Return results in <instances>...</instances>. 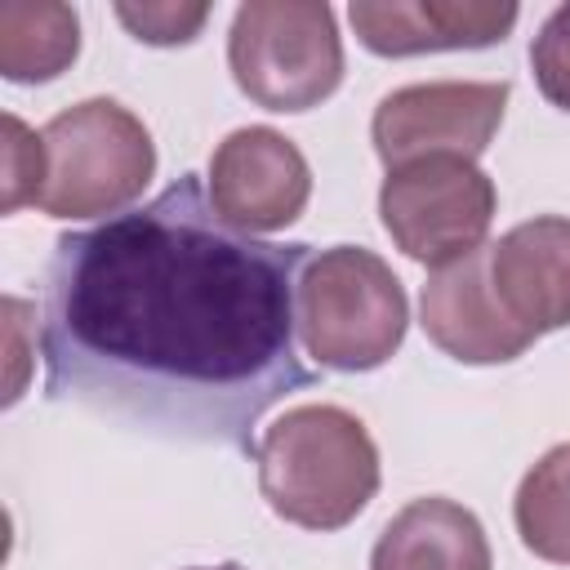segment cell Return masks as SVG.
I'll use <instances>...</instances> for the list:
<instances>
[{"label":"cell","instance_id":"5b68a950","mask_svg":"<svg viewBox=\"0 0 570 570\" xmlns=\"http://www.w3.org/2000/svg\"><path fill=\"white\" fill-rule=\"evenodd\" d=\"M236 89L267 111H312L343 80V40L325 0H245L227 31Z\"/></svg>","mask_w":570,"mask_h":570},{"label":"cell","instance_id":"7a4b0ae2","mask_svg":"<svg viewBox=\"0 0 570 570\" xmlns=\"http://www.w3.org/2000/svg\"><path fill=\"white\" fill-rule=\"evenodd\" d=\"M267 508L303 530H343L379 490V450L343 405H294L254 445Z\"/></svg>","mask_w":570,"mask_h":570},{"label":"cell","instance_id":"8fae6325","mask_svg":"<svg viewBox=\"0 0 570 570\" xmlns=\"http://www.w3.org/2000/svg\"><path fill=\"white\" fill-rule=\"evenodd\" d=\"M485 276L503 312L539 334L570 325V218L539 214L485 245Z\"/></svg>","mask_w":570,"mask_h":570},{"label":"cell","instance_id":"30bf717a","mask_svg":"<svg viewBox=\"0 0 570 570\" xmlns=\"http://www.w3.org/2000/svg\"><path fill=\"white\" fill-rule=\"evenodd\" d=\"M419 325L445 356L463 365H503L534 343V334L521 330L490 289L485 245L428 276L419 298Z\"/></svg>","mask_w":570,"mask_h":570},{"label":"cell","instance_id":"277c9868","mask_svg":"<svg viewBox=\"0 0 570 570\" xmlns=\"http://www.w3.org/2000/svg\"><path fill=\"white\" fill-rule=\"evenodd\" d=\"M45 191L49 218H116L134 209L156 174V142L147 125L116 98H85L58 111L45 129Z\"/></svg>","mask_w":570,"mask_h":570},{"label":"cell","instance_id":"2e32d148","mask_svg":"<svg viewBox=\"0 0 570 570\" xmlns=\"http://www.w3.org/2000/svg\"><path fill=\"white\" fill-rule=\"evenodd\" d=\"M530 71H534L539 94L552 107L570 111V4H557L543 18V27L530 45Z\"/></svg>","mask_w":570,"mask_h":570},{"label":"cell","instance_id":"9c48e42d","mask_svg":"<svg viewBox=\"0 0 570 570\" xmlns=\"http://www.w3.org/2000/svg\"><path fill=\"white\" fill-rule=\"evenodd\" d=\"M356 40L379 58L441 49H490L508 40L521 9L512 0H352Z\"/></svg>","mask_w":570,"mask_h":570},{"label":"cell","instance_id":"3957f363","mask_svg":"<svg viewBox=\"0 0 570 570\" xmlns=\"http://www.w3.org/2000/svg\"><path fill=\"white\" fill-rule=\"evenodd\" d=\"M405 330V285L374 249L334 245L307 258L298 276V338L321 370H379L396 356Z\"/></svg>","mask_w":570,"mask_h":570},{"label":"cell","instance_id":"ac0fdd59","mask_svg":"<svg viewBox=\"0 0 570 570\" xmlns=\"http://www.w3.org/2000/svg\"><path fill=\"white\" fill-rule=\"evenodd\" d=\"M196 570H245V566H236V561H223V566H196Z\"/></svg>","mask_w":570,"mask_h":570},{"label":"cell","instance_id":"e0dca14e","mask_svg":"<svg viewBox=\"0 0 570 570\" xmlns=\"http://www.w3.org/2000/svg\"><path fill=\"white\" fill-rule=\"evenodd\" d=\"M116 18L142 45H187L205 27L209 4L205 0H196V4H174V0H160V4H116Z\"/></svg>","mask_w":570,"mask_h":570},{"label":"cell","instance_id":"4fadbf2b","mask_svg":"<svg viewBox=\"0 0 570 570\" xmlns=\"http://www.w3.org/2000/svg\"><path fill=\"white\" fill-rule=\"evenodd\" d=\"M80 53V18L58 0H4L0 4V76L13 85H40L62 76Z\"/></svg>","mask_w":570,"mask_h":570},{"label":"cell","instance_id":"6da1fadb","mask_svg":"<svg viewBox=\"0 0 570 570\" xmlns=\"http://www.w3.org/2000/svg\"><path fill=\"white\" fill-rule=\"evenodd\" d=\"M303 240H258L178 174L160 196L58 236L45 267V396L129 428L254 454L258 419L316 370L298 352Z\"/></svg>","mask_w":570,"mask_h":570},{"label":"cell","instance_id":"52a82bcc","mask_svg":"<svg viewBox=\"0 0 570 570\" xmlns=\"http://www.w3.org/2000/svg\"><path fill=\"white\" fill-rule=\"evenodd\" d=\"M508 80H428L401 85L379 98L370 138L379 160L405 165L419 156H468L476 160L508 111Z\"/></svg>","mask_w":570,"mask_h":570},{"label":"cell","instance_id":"7c38bea8","mask_svg":"<svg viewBox=\"0 0 570 570\" xmlns=\"http://www.w3.org/2000/svg\"><path fill=\"white\" fill-rule=\"evenodd\" d=\"M370 570H490V539L463 503L428 494L383 525Z\"/></svg>","mask_w":570,"mask_h":570},{"label":"cell","instance_id":"ba28073f","mask_svg":"<svg viewBox=\"0 0 570 570\" xmlns=\"http://www.w3.org/2000/svg\"><path fill=\"white\" fill-rule=\"evenodd\" d=\"M312 196L307 156L272 125L232 129L209 156V200L245 236L285 232Z\"/></svg>","mask_w":570,"mask_h":570},{"label":"cell","instance_id":"8992f818","mask_svg":"<svg viewBox=\"0 0 570 570\" xmlns=\"http://www.w3.org/2000/svg\"><path fill=\"white\" fill-rule=\"evenodd\" d=\"M494 205V178L468 156H419L392 165L379 187L383 232L405 258L432 272L485 245Z\"/></svg>","mask_w":570,"mask_h":570},{"label":"cell","instance_id":"9a60e30c","mask_svg":"<svg viewBox=\"0 0 570 570\" xmlns=\"http://www.w3.org/2000/svg\"><path fill=\"white\" fill-rule=\"evenodd\" d=\"M45 191V142L18 116H4V214L40 205Z\"/></svg>","mask_w":570,"mask_h":570},{"label":"cell","instance_id":"5bb4252c","mask_svg":"<svg viewBox=\"0 0 570 570\" xmlns=\"http://www.w3.org/2000/svg\"><path fill=\"white\" fill-rule=\"evenodd\" d=\"M521 543L552 566H570V441L552 445L517 485L512 499Z\"/></svg>","mask_w":570,"mask_h":570}]
</instances>
